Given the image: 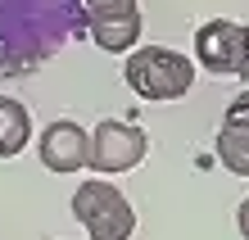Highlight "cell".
Wrapping results in <instances>:
<instances>
[{
	"label": "cell",
	"mask_w": 249,
	"mask_h": 240,
	"mask_svg": "<svg viewBox=\"0 0 249 240\" xmlns=\"http://www.w3.org/2000/svg\"><path fill=\"white\" fill-rule=\"evenodd\" d=\"M86 32L77 0H0V77L32 73Z\"/></svg>",
	"instance_id": "cell-1"
},
{
	"label": "cell",
	"mask_w": 249,
	"mask_h": 240,
	"mask_svg": "<svg viewBox=\"0 0 249 240\" xmlns=\"http://www.w3.org/2000/svg\"><path fill=\"white\" fill-rule=\"evenodd\" d=\"M123 77L141 100H181L195 86V59L181 50H168V46L127 50Z\"/></svg>",
	"instance_id": "cell-2"
},
{
	"label": "cell",
	"mask_w": 249,
	"mask_h": 240,
	"mask_svg": "<svg viewBox=\"0 0 249 240\" xmlns=\"http://www.w3.org/2000/svg\"><path fill=\"white\" fill-rule=\"evenodd\" d=\"M72 218L86 227L91 240H131V231H136L131 204L109 182H86L72 190Z\"/></svg>",
	"instance_id": "cell-3"
},
{
	"label": "cell",
	"mask_w": 249,
	"mask_h": 240,
	"mask_svg": "<svg viewBox=\"0 0 249 240\" xmlns=\"http://www.w3.org/2000/svg\"><path fill=\"white\" fill-rule=\"evenodd\" d=\"M195 59L199 68L217 73V77L249 82V27L231 18H209L195 32Z\"/></svg>",
	"instance_id": "cell-4"
},
{
	"label": "cell",
	"mask_w": 249,
	"mask_h": 240,
	"mask_svg": "<svg viewBox=\"0 0 249 240\" xmlns=\"http://www.w3.org/2000/svg\"><path fill=\"white\" fill-rule=\"evenodd\" d=\"M150 149V136L131 123H118V118H105L91 131V163L86 168L95 172H131Z\"/></svg>",
	"instance_id": "cell-5"
},
{
	"label": "cell",
	"mask_w": 249,
	"mask_h": 240,
	"mask_svg": "<svg viewBox=\"0 0 249 240\" xmlns=\"http://www.w3.org/2000/svg\"><path fill=\"white\" fill-rule=\"evenodd\" d=\"M86 37H91L100 50H109V55L136 50V41H141V9L136 5H123V9H86Z\"/></svg>",
	"instance_id": "cell-6"
},
{
	"label": "cell",
	"mask_w": 249,
	"mask_h": 240,
	"mask_svg": "<svg viewBox=\"0 0 249 240\" xmlns=\"http://www.w3.org/2000/svg\"><path fill=\"white\" fill-rule=\"evenodd\" d=\"M41 163L50 172H77L91 163V136L77 127V123H50L41 131Z\"/></svg>",
	"instance_id": "cell-7"
},
{
	"label": "cell",
	"mask_w": 249,
	"mask_h": 240,
	"mask_svg": "<svg viewBox=\"0 0 249 240\" xmlns=\"http://www.w3.org/2000/svg\"><path fill=\"white\" fill-rule=\"evenodd\" d=\"M27 141H32V113H27V104H18L14 95H0V159L23 154Z\"/></svg>",
	"instance_id": "cell-8"
},
{
	"label": "cell",
	"mask_w": 249,
	"mask_h": 240,
	"mask_svg": "<svg viewBox=\"0 0 249 240\" xmlns=\"http://www.w3.org/2000/svg\"><path fill=\"white\" fill-rule=\"evenodd\" d=\"M217 163H222L227 172L236 177H249V127H236V123H222V131H217Z\"/></svg>",
	"instance_id": "cell-9"
},
{
	"label": "cell",
	"mask_w": 249,
	"mask_h": 240,
	"mask_svg": "<svg viewBox=\"0 0 249 240\" xmlns=\"http://www.w3.org/2000/svg\"><path fill=\"white\" fill-rule=\"evenodd\" d=\"M227 123H236V127H249V91H240L236 100H231V109H227Z\"/></svg>",
	"instance_id": "cell-10"
},
{
	"label": "cell",
	"mask_w": 249,
	"mask_h": 240,
	"mask_svg": "<svg viewBox=\"0 0 249 240\" xmlns=\"http://www.w3.org/2000/svg\"><path fill=\"white\" fill-rule=\"evenodd\" d=\"M123 5H136V0H86V9H123Z\"/></svg>",
	"instance_id": "cell-11"
},
{
	"label": "cell",
	"mask_w": 249,
	"mask_h": 240,
	"mask_svg": "<svg viewBox=\"0 0 249 240\" xmlns=\"http://www.w3.org/2000/svg\"><path fill=\"white\" fill-rule=\"evenodd\" d=\"M236 227H240V236L249 240V200L240 204V213H236Z\"/></svg>",
	"instance_id": "cell-12"
}]
</instances>
